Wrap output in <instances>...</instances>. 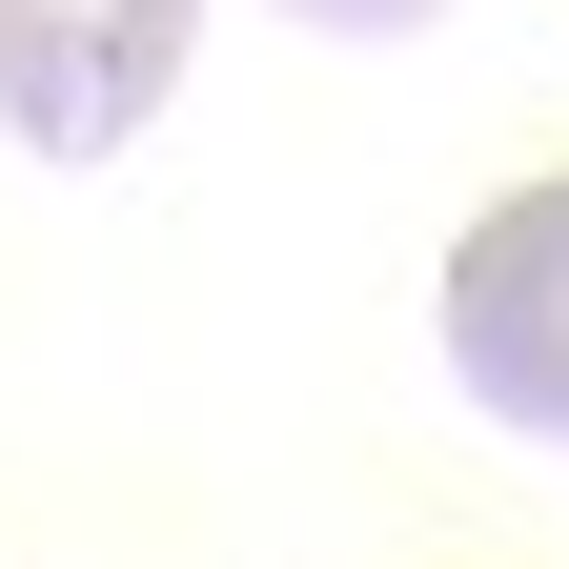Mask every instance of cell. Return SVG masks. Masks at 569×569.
<instances>
[{
	"instance_id": "3",
	"label": "cell",
	"mask_w": 569,
	"mask_h": 569,
	"mask_svg": "<svg viewBox=\"0 0 569 569\" xmlns=\"http://www.w3.org/2000/svg\"><path fill=\"white\" fill-rule=\"evenodd\" d=\"M284 21H326V41H407V21H448V0H284Z\"/></svg>"
},
{
	"instance_id": "2",
	"label": "cell",
	"mask_w": 569,
	"mask_h": 569,
	"mask_svg": "<svg viewBox=\"0 0 569 569\" xmlns=\"http://www.w3.org/2000/svg\"><path fill=\"white\" fill-rule=\"evenodd\" d=\"M448 367H468L488 427L569 448V183H509V203L448 244Z\"/></svg>"
},
{
	"instance_id": "1",
	"label": "cell",
	"mask_w": 569,
	"mask_h": 569,
	"mask_svg": "<svg viewBox=\"0 0 569 569\" xmlns=\"http://www.w3.org/2000/svg\"><path fill=\"white\" fill-rule=\"evenodd\" d=\"M183 41H203V0H0V122L41 163H122L183 102Z\"/></svg>"
}]
</instances>
